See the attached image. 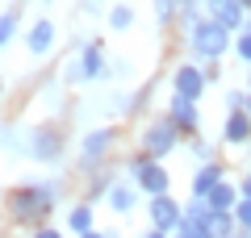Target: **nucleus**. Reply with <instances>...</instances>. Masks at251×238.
Returning <instances> with one entry per match:
<instances>
[{
  "mask_svg": "<svg viewBox=\"0 0 251 238\" xmlns=\"http://www.w3.org/2000/svg\"><path fill=\"white\" fill-rule=\"evenodd\" d=\"M54 201H59V184H50V180H34V184H17L9 192V217L17 221V226H42L46 217H50Z\"/></svg>",
  "mask_w": 251,
  "mask_h": 238,
  "instance_id": "nucleus-1",
  "label": "nucleus"
},
{
  "mask_svg": "<svg viewBox=\"0 0 251 238\" xmlns=\"http://www.w3.org/2000/svg\"><path fill=\"white\" fill-rule=\"evenodd\" d=\"M184 38H188V50H193V59H201V63H222V54L234 46L230 29H226V25H218L214 17L197 21V25L188 29Z\"/></svg>",
  "mask_w": 251,
  "mask_h": 238,
  "instance_id": "nucleus-2",
  "label": "nucleus"
},
{
  "mask_svg": "<svg viewBox=\"0 0 251 238\" xmlns=\"http://www.w3.org/2000/svg\"><path fill=\"white\" fill-rule=\"evenodd\" d=\"M176 146H180V130L168 121V113H163V117H151V121L143 125V134H138V150H143L147 159H155V163L168 159Z\"/></svg>",
  "mask_w": 251,
  "mask_h": 238,
  "instance_id": "nucleus-3",
  "label": "nucleus"
},
{
  "mask_svg": "<svg viewBox=\"0 0 251 238\" xmlns=\"http://www.w3.org/2000/svg\"><path fill=\"white\" fill-rule=\"evenodd\" d=\"M130 180H134L138 188H143L147 196H163V192H172V176L163 171V163H155V159H147L143 150H138L134 159H130Z\"/></svg>",
  "mask_w": 251,
  "mask_h": 238,
  "instance_id": "nucleus-4",
  "label": "nucleus"
},
{
  "mask_svg": "<svg viewBox=\"0 0 251 238\" xmlns=\"http://www.w3.org/2000/svg\"><path fill=\"white\" fill-rule=\"evenodd\" d=\"M109 75V63H105V54H100V46L97 42H88V46H80L75 50V59H72V67H67V79H105Z\"/></svg>",
  "mask_w": 251,
  "mask_h": 238,
  "instance_id": "nucleus-5",
  "label": "nucleus"
},
{
  "mask_svg": "<svg viewBox=\"0 0 251 238\" xmlns=\"http://www.w3.org/2000/svg\"><path fill=\"white\" fill-rule=\"evenodd\" d=\"M209 75L197 67V63H176V71H172V92L184 100H201V92H205Z\"/></svg>",
  "mask_w": 251,
  "mask_h": 238,
  "instance_id": "nucleus-6",
  "label": "nucleus"
},
{
  "mask_svg": "<svg viewBox=\"0 0 251 238\" xmlns=\"http://www.w3.org/2000/svg\"><path fill=\"white\" fill-rule=\"evenodd\" d=\"M63 146H67V138H63L59 125H38L34 138H29V155H34L38 163H54V159L63 155Z\"/></svg>",
  "mask_w": 251,
  "mask_h": 238,
  "instance_id": "nucleus-7",
  "label": "nucleus"
},
{
  "mask_svg": "<svg viewBox=\"0 0 251 238\" xmlns=\"http://www.w3.org/2000/svg\"><path fill=\"white\" fill-rule=\"evenodd\" d=\"M147 213H151V230H163V234H172V230L180 226V217H184V205H180L172 192H163V196H151Z\"/></svg>",
  "mask_w": 251,
  "mask_h": 238,
  "instance_id": "nucleus-8",
  "label": "nucleus"
},
{
  "mask_svg": "<svg viewBox=\"0 0 251 238\" xmlns=\"http://www.w3.org/2000/svg\"><path fill=\"white\" fill-rule=\"evenodd\" d=\"M113 142H117V130H113V125H100V130H92L88 138L80 142V167H97L100 159L113 150Z\"/></svg>",
  "mask_w": 251,
  "mask_h": 238,
  "instance_id": "nucleus-9",
  "label": "nucleus"
},
{
  "mask_svg": "<svg viewBox=\"0 0 251 238\" xmlns=\"http://www.w3.org/2000/svg\"><path fill=\"white\" fill-rule=\"evenodd\" d=\"M168 121L176 125L180 134H197V125H201L197 100H184V96H176V92H172V100H168Z\"/></svg>",
  "mask_w": 251,
  "mask_h": 238,
  "instance_id": "nucleus-10",
  "label": "nucleus"
},
{
  "mask_svg": "<svg viewBox=\"0 0 251 238\" xmlns=\"http://www.w3.org/2000/svg\"><path fill=\"white\" fill-rule=\"evenodd\" d=\"M209 4V17L218 21V25H226L230 34H239L243 25H247V9H243L239 0H205Z\"/></svg>",
  "mask_w": 251,
  "mask_h": 238,
  "instance_id": "nucleus-11",
  "label": "nucleus"
},
{
  "mask_svg": "<svg viewBox=\"0 0 251 238\" xmlns=\"http://www.w3.org/2000/svg\"><path fill=\"white\" fill-rule=\"evenodd\" d=\"M222 142H230V146H247V142H251V117H247V109H230V113H226Z\"/></svg>",
  "mask_w": 251,
  "mask_h": 238,
  "instance_id": "nucleus-12",
  "label": "nucleus"
},
{
  "mask_svg": "<svg viewBox=\"0 0 251 238\" xmlns=\"http://www.w3.org/2000/svg\"><path fill=\"white\" fill-rule=\"evenodd\" d=\"M222 180H226V167H222V163H201L197 176H193V201H205Z\"/></svg>",
  "mask_w": 251,
  "mask_h": 238,
  "instance_id": "nucleus-13",
  "label": "nucleus"
},
{
  "mask_svg": "<svg viewBox=\"0 0 251 238\" xmlns=\"http://www.w3.org/2000/svg\"><path fill=\"white\" fill-rule=\"evenodd\" d=\"M25 46H29V54H34V59L50 54V46H54V21H50V17L34 21V25H29V34H25Z\"/></svg>",
  "mask_w": 251,
  "mask_h": 238,
  "instance_id": "nucleus-14",
  "label": "nucleus"
},
{
  "mask_svg": "<svg viewBox=\"0 0 251 238\" xmlns=\"http://www.w3.org/2000/svg\"><path fill=\"white\" fill-rule=\"evenodd\" d=\"M239 184H230V180H222V184H218L214 188V192H209L205 196V205H209V209H214V213H234V205H239Z\"/></svg>",
  "mask_w": 251,
  "mask_h": 238,
  "instance_id": "nucleus-15",
  "label": "nucleus"
},
{
  "mask_svg": "<svg viewBox=\"0 0 251 238\" xmlns=\"http://www.w3.org/2000/svg\"><path fill=\"white\" fill-rule=\"evenodd\" d=\"M105 205L113 213H130V209H134V184H109Z\"/></svg>",
  "mask_w": 251,
  "mask_h": 238,
  "instance_id": "nucleus-16",
  "label": "nucleus"
},
{
  "mask_svg": "<svg viewBox=\"0 0 251 238\" xmlns=\"http://www.w3.org/2000/svg\"><path fill=\"white\" fill-rule=\"evenodd\" d=\"M67 230H72L75 238L88 234V230H97V226H92V205H72V213H67Z\"/></svg>",
  "mask_w": 251,
  "mask_h": 238,
  "instance_id": "nucleus-17",
  "label": "nucleus"
},
{
  "mask_svg": "<svg viewBox=\"0 0 251 238\" xmlns=\"http://www.w3.org/2000/svg\"><path fill=\"white\" fill-rule=\"evenodd\" d=\"M234 226H239L243 238H251V196H239V205H234Z\"/></svg>",
  "mask_w": 251,
  "mask_h": 238,
  "instance_id": "nucleus-18",
  "label": "nucleus"
},
{
  "mask_svg": "<svg viewBox=\"0 0 251 238\" xmlns=\"http://www.w3.org/2000/svg\"><path fill=\"white\" fill-rule=\"evenodd\" d=\"M134 25V9L130 4H113L109 9V29H130Z\"/></svg>",
  "mask_w": 251,
  "mask_h": 238,
  "instance_id": "nucleus-19",
  "label": "nucleus"
},
{
  "mask_svg": "<svg viewBox=\"0 0 251 238\" xmlns=\"http://www.w3.org/2000/svg\"><path fill=\"white\" fill-rule=\"evenodd\" d=\"M17 38V9H9V13H0V50Z\"/></svg>",
  "mask_w": 251,
  "mask_h": 238,
  "instance_id": "nucleus-20",
  "label": "nucleus"
},
{
  "mask_svg": "<svg viewBox=\"0 0 251 238\" xmlns=\"http://www.w3.org/2000/svg\"><path fill=\"white\" fill-rule=\"evenodd\" d=\"M230 50H234V54H239V59L251 67V29H239V38H234V46H230Z\"/></svg>",
  "mask_w": 251,
  "mask_h": 238,
  "instance_id": "nucleus-21",
  "label": "nucleus"
},
{
  "mask_svg": "<svg viewBox=\"0 0 251 238\" xmlns=\"http://www.w3.org/2000/svg\"><path fill=\"white\" fill-rule=\"evenodd\" d=\"M176 9H180V0H155V17H159V21H172Z\"/></svg>",
  "mask_w": 251,
  "mask_h": 238,
  "instance_id": "nucleus-22",
  "label": "nucleus"
},
{
  "mask_svg": "<svg viewBox=\"0 0 251 238\" xmlns=\"http://www.w3.org/2000/svg\"><path fill=\"white\" fill-rule=\"evenodd\" d=\"M34 238H63V234H59L54 226H38V230H34Z\"/></svg>",
  "mask_w": 251,
  "mask_h": 238,
  "instance_id": "nucleus-23",
  "label": "nucleus"
},
{
  "mask_svg": "<svg viewBox=\"0 0 251 238\" xmlns=\"http://www.w3.org/2000/svg\"><path fill=\"white\" fill-rule=\"evenodd\" d=\"M239 192H243V196H251V167H247V176L239 180Z\"/></svg>",
  "mask_w": 251,
  "mask_h": 238,
  "instance_id": "nucleus-24",
  "label": "nucleus"
},
{
  "mask_svg": "<svg viewBox=\"0 0 251 238\" xmlns=\"http://www.w3.org/2000/svg\"><path fill=\"white\" fill-rule=\"evenodd\" d=\"M197 4H205V0H180V9H197Z\"/></svg>",
  "mask_w": 251,
  "mask_h": 238,
  "instance_id": "nucleus-25",
  "label": "nucleus"
},
{
  "mask_svg": "<svg viewBox=\"0 0 251 238\" xmlns=\"http://www.w3.org/2000/svg\"><path fill=\"white\" fill-rule=\"evenodd\" d=\"M147 238H172V234H163V230H147Z\"/></svg>",
  "mask_w": 251,
  "mask_h": 238,
  "instance_id": "nucleus-26",
  "label": "nucleus"
},
{
  "mask_svg": "<svg viewBox=\"0 0 251 238\" xmlns=\"http://www.w3.org/2000/svg\"><path fill=\"white\" fill-rule=\"evenodd\" d=\"M80 238H109V234H100V230H88V234H80Z\"/></svg>",
  "mask_w": 251,
  "mask_h": 238,
  "instance_id": "nucleus-27",
  "label": "nucleus"
},
{
  "mask_svg": "<svg viewBox=\"0 0 251 238\" xmlns=\"http://www.w3.org/2000/svg\"><path fill=\"white\" fill-rule=\"evenodd\" d=\"M243 109H247V117H251V92H247V105H243Z\"/></svg>",
  "mask_w": 251,
  "mask_h": 238,
  "instance_id": "nucleus-28",
  "label": "nucleus"
},
{
  "mask_svg": "<svg viewBox=\"0 0 251 238\" xmlns=\"http://www.w3.org/2000/svg\"><path fill=\"white\" fill-rule=\"evenodd\" d=\"M239 4H243V9H247V13H251V0H239Z\"/></svg>",
  "mask_w": 251,
  "mask_h": 238,
  "instance_id": "nucleus-29",
  "label": "nucleus"
},
{
  "mask_svg": "<svg viewBox=\"0 0 251 238\" xmlns=\"http://www.w3.org/2000/svg\"><path fill=\"white\" fill-rule=\"evenodd\" d=\"M247 92H251V67H247Z\"/></svg>",
  "mask_w": 251,
  "mask_h": 238,
  "instance_id": "nucleus-30",
  "label": "nucleus"
},
{
  "mask_svg": "<svg viewBox=\"0 0 251 238\" xmlns=\"http://www.w3.org/2000/svg\"><path fill=\"white\" fill-rule=\"evenodd\" d=\"M243 29H251V13H247V25H243Z\"/></svg>",
  "mask_w": 251,
  "mask_h": 238,
  "instance_id": "nucleus-31",
  "label": "nucleus"
},
{
  "mask_svg": "<svg viewBox=\"0 0 251 238\" xmlns=\"http://www.w3.org/2000/svg\"><path fill=\"white\" fill-rule=\"evenodd\" d=\"M247 159H251V142H247Z\"/></svg>",
  "mask_w": 251,
  "mask_h": 238,
  "instance_id": "nucleus-32",
  "label": "nucleus"
},
{
  "mask_svg": "<svg viewBox=\"0 0 251 238\" xmlns=\"http://www.w3.org/2000/svg\"><path fill=\"white\" fill-rule=\"evenodd\" d=\"M230 238H243V234H230Z\"/></svg>",
  "mask_w": 251,
  "mask_h": 238,
  "instance_id": "nucleus-33",
  "label": "nucleus"
}]
</instances>
